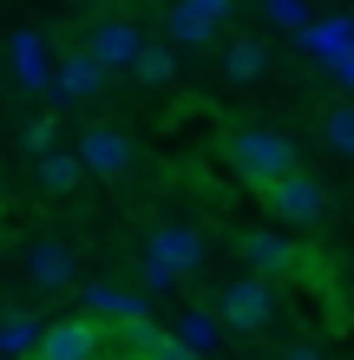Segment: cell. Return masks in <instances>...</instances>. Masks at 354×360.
Instances as JSON below:
<instances>
[{
	"instance_id": "obj_1",
	"label": "cell",
	"mask_w": 354,
	"mask_h": 360,
	"mask_svg": "<svg viewBox=\"0 0 354 360\" xmlns=\"http://www.w3.org/2000/svg\"><path fill=\"white\" fill-rule=\"evenodd\" d=\"M223 158H230V171L256 190V197H263L276 177L302 171V164H296V144H289L282 131H269V124H236V131L223 138Z\"/></svg>"
},
{
	"instance_id": "obj_2",
	"label": "cell",
	"mask_w": 354,
	"mask_h": 360,
	"mask_svg": "<svg viewBox=\"0 0 354 360\" xmlns=\"http://www.w3.org/2000/svg\"><path fill=\"white\" fill-rule=\"evenodd\" d=\"M217 321L230 328V334H263L269 321H276V282L269 275H236V282H223L217 288Z\"/></svg>"
},
{
	"instance_id": "obj_3",
	"label": "cell",
	"mask_w": 354,
	"mask_h": 360,
	"mask_svg": "<svg viewBox=\"0 0 354 360\" xmlns=\"http://www.w3.org/2000/svg\"><path fill=\"white\" fill-rule=\"evenodd\" d=\"M263 203L276 210L282 223H296V229H315L322 217H328V190L308 177V171H289V177H276L263 190Z\"/></svg>"
},
{
	"instance_id": "obj_4",
	"label": "cell",
	"mask_w": 354,
	"mask_h": 360,
	"mask_svg": "<svg viewBox=\"0 0 354 360\" xmlns=\"http://www.w3.org/2000/svg\"><path fill=\"white\" fill-rule=\"evenodd\" d=\"M223 27H230V0H171V13H164L171 46H210Z\"/></svg>"
},
{
	"instance_id": "obj_5",
	"label": "cell",
	"mask_w": 354,
	"mask_h": 360,
	"mask_svg": "<svg viewBox=\"0 0 354 360\" xmlns=\"http://www.w3.org/2000/svg\"><path fill=\"white\" fill-rule=\"evenodd\" d=\"M79 158H86V171L92 177H132V164H138V151H132V138L118 131V124H92V131H79Z\"/></svg>"
},
{
	"instance_id": "obj_6",
	"label": "cell",
	"mask_w": 354,
	"mask_h": 360,
	"mask_svg": "<svg viewBox=\"0 0 354 360\" xmlns=\"http://www.w3.org/2000/svg\"><path fill=\"white\" fill-rule=\"evenodd\" d=\"M236 249H243V262L256 269V275H269V282H282V275L302 269V249L289 243V236H276V229H243Z\"/></svg>"
},
{
	"instance_id": "obj_7",
	"label": "cell",
	"mask_w": 354,
	"mask_h": 360,
	"mask_svg": "<svg viewBox=\"0 0 354 360\" xmlns=\"http://www.w3.org/2000/svg\"><path fill=\"white\" fill-rule=\"evenodd\" d=\"M86 46L106 59L112 72H132V59L144 46V27H138V20H125V13H106V20H92V39H86Z\"/></svg>"
},
{
	"instance_id": "obj_8",
	"label": "cell",
	"mask_w": 354,
	"mask_h": 360,
	"mask_svg": "<svg viewBox=\"0 0 354 360\" xmlns=\"http://www.w3.org/2000/svg\"><path fill=\"white\" fill-rule=\"evenodd\" d=\"M39 354L46 360H99L106 354V328L99 321H53L39 334Z\"/></svg>"
},
{
	"instance_id": "obj_9",
	"label": "cell",
	"mask_w": 354,
	"mask_h": 360,
	"mask_svg": "<svg viewBox=\"0 0 354 360\" xmlns=\"http://www.w3.org/2000/svg\"><path fill=\"white\" fill-rule=\"evenodd\" d=\"M27 275L46 295H59V288H72V275H79V262H72V249L66 243H53V236H39L33 249H27Z\"/></svg>"
},
{
	"instance_id": "obj_10",
	"label": "cell",
	"mask_w": 354,
	"mask_h": 360,
	"mask_svg": "<svg viewBox=\"0 0 354 360\" xmlns=\"http://www.w3.org/2000/svg\"><path fill=\"white\" fill-rule=\"evenodd\" d=\"M106 59H99L92 46L86 53H72V59H59V72H53V86H59V98H92L99 86H106Z\"/></svg>"
},
{
	"instance_id": "obj_11",
	"label": "cell",
	"mask_w": 354,
	"mask_h": 360,
	"mask_svg": "<svg viewBox=\"0 0 354 360\" xmlns=\"http://www.w3.org/2000/svg\"><path fill=\"white\" fill-rule=\"evenodd\" d=\"M263 72H269L263 39H230V46H223V79H230V86H256Z\"/></svg>"
},
{
	"instance_id": "obj_12",
	"label": "cell",
	"mask_w": 354,
	"mask_h": 360,
	"mask_svg": "<svg viewBox=\"0 0 354 360\" xmlns=\"http://www.w3.org/2000/svg\"><path fill=\"white\" fill-rule=\"evenodd\" d=\"M79 177H86L79 144H72V151H46V158H39V190H46V197H66V190H79Z\"/></svg>"
},
{
	"instance_id": "obj_13",
	"label": "cell",
	"mask_w": 354,
	"mask_h": 360,
	"mask_svg": "<svg viewBox=\"0 0 354 360\" xmlns=\"http://www.w3.org/2000/svg\"><path fill=\"white\" fill-rule=\"evenodd\" d=\"M158 256L171 262V269H197V262H203V243L191 236V229H177V223H171V229L158 236Z\"/></svg>"
},
{
	"instance_id": "obj_14",
	"label": "cell",
	"mask_w": 354,
	"mask_h": 360,
	"mask_svg": "<svg viewBox=\"0 0 354 360\" xmlns=\"http://www.w3.org/2000/svg\"><path fill=\"white\" fill-rule=\"evenodd\" d=\"M132 79L138 86H171V46H151V39H144L138 59H132Z\"/></svg>"
},
{
	"instance_id": "obj_15",
	"label": "cell",
	"mask_w": 354,
	"mask_h": 360,
	"mask_svg": "<svg viewBox=\"0 0 354 360\" xmlns=\"http://www.w3.org/2000/svg\"><path fill=\"white\" fill-rule=\"evenodd\" d=\"M322 144L335 158H354V105H335V112L322 118Z\"/></svg>"
},
{
	"instance_id": "obj_16",
	"label": "cell",
	"mask_w": 354,
	"mask_h": 360,
	"mask_svg": "<svg viewBox=\"0 0 354 360\" xmlns=\"http://www.w3.org/2000/svg\"><path fill=\"white\" fill-rule=\"evenodd\" d=\"M20 151H27V158L39 164V158L53 151V124H46V118H33V124H20Z\"/></svg>"
},
{
	"instance_id": "obj_17",
	"label": "cell",
	"mask_w": 354,
	"mask_h": 360,
	"mask_svg": "<svg viewBox=\"0 0 354 360\" xmlns=\"http://www.w3.org/2000/svg\"><path fill=\"white\" fill-rule=\"evenodd\" d=\"M217 328H223L217 314H184V328H177V334H184L191 347H210V334H217Z\"/></svg>"
},
{
	"instance_id": "obj_18",
	"label": "cell",
	"mask_w": 354,
	"mask_h": 360,
	"mask_svg": "<svg viewBox=\"0 0 354 360\" xmlns=\"http://www.w3.org/2000/svg\"><path fill=\"white\" fill-rule=\"evenodd\" d=\"M282 360H322V354H315V347H289Z\"/></svg>"
},
{
	"instance_id": "obj_19",
	"label": "cell",
	"mask_w": 354,
	"mask_h": 360,
	"mask_svg": "<svg viewBox=\"0 0 354 360\" xmlns=\"http://www.w3.org/2000/svg\"><path fill=\"white\" fill-rule=\"evenodd\" d=\"M27 360H46V354H27Z\"/></svg>"
}]
</instances>
